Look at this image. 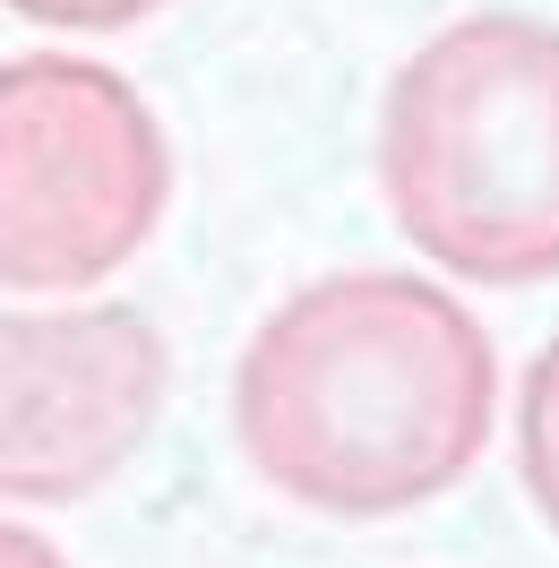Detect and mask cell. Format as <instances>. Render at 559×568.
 <instances>
[{"mask_svg": "<svg viewBox=\"0 0 559 568\" xmlns=\"http://www.w3.org/2000/svg\"><path fill=\"white\" fill-rule=\"evenodd\" d=\"M499 430L490 327L448 284L336 267L293 284L233 362V448L311 517H405L448 499Z\"/></svg>", "mask_w": 559, "mask_h": 568, "instance_id": "obj_1", "label": "cell"}, {"mask_svg": "<svg viewBox=\"0 0 559 568\" xmlns=\"http://www.w3.org/2000/svg\"><path fill=\"white\" fill-rule=\"evenodd\" d=\"M379 199L456 284L559 276V27L474 9L405 52L379 95Z\"/></svg>", "mask_w": 559, "mask_h": 568, "instance_id": "obj_2", "label": "cell"}, {"mask_svg": "<svg viewBox=\"0 0 559 568\" xmlns=\"http://www.w3.org/2000/svg\"><path fill=\"white\" fill-rule=\"evenodd\" d=\"M173 215V139L130 78L87 52L0 61V293L78 302Z\"/></svg>", "mask_w": 559, "mask_h": 568, "instance_id": "obj_3", "label": "cell"}, {"mask_svg": "<svg viewBox=\"0 0 559 568\" xmlns=\"http://www.w3.org/2000/svg\"><path fill=\"white\" fill-rule=\"evenodd\" d=\"M173 354L139 302H0V499L70 508L130 474Z\"/></svg>", "mask_w": 559, "mask_h": 568, "instance_id": "obj_4", "label": "cell"}, {"mask_svg": "<svg viewBox=\"0 0 559 568\" xmlns=\"http://www.w3.org/2000/svg\"><path fill=\"white\" fill-rule=\"evenodd\" d=\"M517 483L533 499V517L559 534V336L525 362L517 388Z\"/></svg>", "mask_w": 559, "mask_h": 568, "instance_id": "obj_5", "label": "cell"}, {"mask_svg": "<svg viewBox=\"0 0 559 568\" xmlns=\"http://www.w3.org/2000/svg\"><path fill=\"white\" fill-rule=\"evenodd\" d=\"M0 9H18L35 27H61V36H130V27H146L173 0H0Z\"/></svg>", "mask_w": 559, "mask_h": 568, "instance_id": "obj_6", "label": "cell"}, {"mask_svg": "<svg viewBox=\"0 0 559 568\" xmlns=\"http://www.w3.org/2000/svg\"><path fill=\"white\" fill-rule=\"evenodd\" d=\"M0 568H70V560H61V542H43L35 526L0 517Z\"/></svg>", "mask_w": 559, "mask_h": 568, "instance_id": "obj_7", "label": "cell"}]
</instances>
